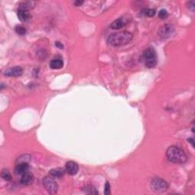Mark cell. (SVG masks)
<instances>
[{
    "instance_id": "1",
    "label": "cell",
    "mask_w": 195,
    "mask_h": 195,
    "mask_svg": "<svg viewBox=\"0 0 195 195\" xmlns=\"http://www.w3.org/2000/svg\"><path fill=\"white\" fill-rule=\"evenodd\" d=\"M133 39V35L128 31L117 32L110 35L108 38V43L113 47H121L127 44Z\"/></svg>"
},
{
    "instance_id": "2",
    "label": "cell",
    "mask_w": 195,
    "mask_h": 195,
    "mask_svg": "<svg viewBox=\"0 0 195 195\" xmlns=\"http://www.w3.org/2000/svg\"><path fill=\"white\" fill-rule=\"evenodd\" d=\"M166 156L170 162L173 163L182 164L188 159L186 153L183 149L176 146H172L166 151Z\"/></svg>"
},
{
    "instance_id": "3",
    "label": "cell",
    "mask_w": 195,
    "mask_h": 195,
    "mask_svg": "<svg viewBox=\"0 0 195 195\" xmlns=\"http://www.w3.org/2000/svg\"><path fill=\"white\" fill-rule=\"evenodd\" d=\"M143 60L147 68H154L156 66L157 56L155 50L152 48H146L142 55Z\"/></svg>"
},
{
    "instance_id": "4",
    "label": "cell",
    "mask_w": 195,
    "mask_h": 195,
    "mask_svg": "<svg viewBox=\"0 0 195 195\" xmlns=\"http://www.w3.org/2000/svg\"><path fill=\"white\" fill-rule=\"evenodd\" d=\"M151 188L153 191L156 192H164V191H166L168 188V185L165 180H163L162 178H154L152 180L150 183Z\"/></svg>"
},
{
    "instance_id": "5",
    "label": "cell",
    "mask_w": 195,
    "mask_h": 195,
    "mask_svg": "<svg viewBox=\"0 0 195 195\" xmlns=\"http://www.w3.org/2000/svg\"><path fill=\"white\" fill-rule=\"evenodd\" d=\"M43 182L44 186L45 189L47 190L48 193L51 194H56L58 191V185L56 184V181L53 179V177L50 176H46L43 178Z\"/></svg>"
},
{
    "instance_id": "6",
    "label": "cell",
    "mask_w": 195,
    "mask_h": 195,
    "mask_svg": "<svg viewBox=\"0 0 195 195\" xmlns=\"http://www.w3.org/2000/svg\"><path fill=\"white\" fill-rule=\"evenodd\" d=\"M174 32H175V27H173V25L170 24H165L159 27L158 34L162 38L166 39L172 37Z\"/></svg>"
},
{
    "instance_id": "7",
    "label": "cell",
    "mask_w": 195,
    "mask_h": 195,
    "mask_svg": "<svg viewBox=\"0 0 195 195\" xmlns=\"http://www.w3.org/2000/svg\"><path fill=\"white\" fill-rule=\"evenodd\" d=\"M22 73H23V69H22V68H21L20 66H15V67L7 69V70L5 72V76L17 77V76H22Z\"/></svg>"
},
{
    "instance_id": "8",
    "label": "cell",
    "mask_w": 195,
    "mask_h": 195,
    "mask_svg": "<svg viewBox=\"0 0 195 195\" xmlns=\"http://www.w3.org/2000/svg\"><path fill=\"white\" fill-rule=\"evenodd\" d=\"M66 171L69 175H75L79 171L78 164L73 161H69L66 164Z\"/></svg>"
},
{
    "instance_id": "9",
    "label": "cell",
    "mask_w": 195,
    "mask_h": 195,
    "mask_svg": "<svg viewBox=\"0 0 195 195\" xmlns=\"http://www.w3.org/2000/svg\"><path fill=\"white\" fill-rule=\"evenodd\" d=\"M34 181V176L32 175V173L31 172H27L26 173L23 174L22 175V178H21L20 182L22 185L24 186H28V185H31Z\"/></svg>"
},
{
    "instance_id": "10",
    "label": "cell",
    "mask_w": 195,
    "mask_h": 195,
    "mask_svg": "<svg viewBox=\"0 0 195 195\" xmlns=\"http://www.w3.org/2000/svg\"><path fill=\"white\" fill-rule=\"evenodd\" d=\"M29 165L28 163H18L16 164V166L15 168V172L17 175H22L23 174L28 172Z\"/></svg>"
},
{
    "instance_id": "11",
    "label": "cell",
    "mask_w": 195,
    "mask_h": 195,
    "mask_svg": "<svg viewBox=\"0 0 195 195\" xmlns=\"http://www.w3.org/2000/svg\"><path fill=\"white\" fill-rule=\"evenodd\" d=\"M65 174V171L61 168H53L49 172V175L51 177L55 178H60L63 177Z\"/></svg>"
},
{
    "instance_id": "12",
    "label": "cell",
    "mask_w": 195,
    "mask_h": 195,
    "mask_svg": "<svg viewBox=\"0 0 195 195\" xmlns=\"http://www.w3.org/2000/svg\"><path fill=\"white\" fill-rule=\"evenodd\" d=\"M50 66L52 69H60L63 66V61L60 58H56L50 61Z\"/></svg>"
},
{
    "instance_id": "13",
    "label": "cell",
    "mask_w": 195,
    "mask_h": 195,
    "mask_svg": "<svg viewBox=\"0 0 195 195\" xmlns=\"http://www.w3.org/2000/svg\"><path fill=\"white\" fill-rule=\"evenodd\" d=\"M18 17L21 22H26L30 19V14L28 11L24 10V9H19L18 10Z\"/></svg>"
},
{
    "instance_id": "14",
    "label": "cell",
    "mask_w": 195,
    "mask_h": 195,
    "mask_svg": "<svg viewBox=\"0 0 195 195\" xmlns=\"http://www.w3.org/2000/svg\"><path fill=\"white\" fill-rule=\"evenodd\" d=\"M124 22L122 19H119L118 20L114 21V22H112L110 24V28L114 29V30H118V29H121L122 27L124 26Z\"/></svg>"
},
{
    "instance_id": "15",
    "label": "cell",
    "mask_w": 195,
    "mask_h": 195,
    "mask_svg": "<svg viewBox=\"0 0 195 195\" xmlns=\"http://www.w3.org/2000/svg\"><path fill=\"white\" fill-rule=\"evenodd\" d=\"M84 191H85V193H86V194H98V191H96V189H95V188H94L92 185H87V186H85V188H83Z\"/></svg>"
},
{
    "instance_id": "16",
    "label": "cell",
    "mask_w": 195,
    "mask_h": 195,
    "mask_svg": "<svg viewBox=\"0 0 195 195\" xmlns=\"http://www.w3.org/2000/svg\"><path fill=\"white\" fill-rule=\"evenodd\" d=\"M31 160V156L27 154H25V155H22L19 158H18L17 159V163H29Z\"/></svg>"
},
{
    "instance_id": "17",
    "label": "cell",
    "mask_w": 195,
    "mask_h": 195,
    "mask_svg": "<svg viewBox=\"0 0 195 195\" xmlns=\"http://www.w3.org/2000/svg\"><path fill=\"white\" fill-rule=\"evenodd\" d=\"M31 4H34L32 2H24L21 3V4L19 5V9L28 11L29 9H31V8H33V6H31Z\"/></svg>"
},
{
    "instance_id": "18",
    "label": "cell",
    "mask_w": 195,
    "mask_h": 195,
    "mask_svg": "<svg viewBox=\"0 0 195 195\" xmlns=\"http://www.w3.org/2000/svg\"><path fill=\"white\" fill-rule=\"evenodd\" d=\"M2 178L6 181H10L12 179V176H11L10 172L8 170H3L2 172Z\"/></svg>"
},
{
    "instance_id": "19",
    "label": "cell",
    "mask_w": 195,
    "mask_h": 195,
    "mask_svg": "<svg viewBox=\"0 0 195 195\" xmlns=\"http://www.w3.org/2000/svg\"><path fill=\"white\" fill-rule=\"evenodd\" d=\"M15 31L19 35H24L26 33V29L24 28L23 26L19 25L15 27Z\"/></svg>"
},
{
    "instance_id": "20",
    "label": "cell",
    "mask_w": 195,
    "mask_h": 195,
    "mask_svg": "<svg viewBox=\"0 0 195 195\" xmlns=\"http://www.w3.org/2000/svg\"><path fill=\"white\" fill-rule=\"evenodd\" d=\"M168 14L165 9H161L159 12V18L161 19H165L168 17Z\"/></svg>"
},
{
    "instance_id": "21",
    "label": "cell",
    "mask_w": 195,
    "mask_h": 195,
    "mask_svg": "<svg viewBox=\"0 0 195 195\" xmlns=\"http://www.w3.org/2000/svg\"><path fill=\"white\" fill-rule=\"evenodd\" d=\"M144 13H145L146 15L148 16V17H152V16L155 15L156 10L152 9H147L144 11Z\"/></svg>"
},
{
    "instance_id": "22",
    "label": "cell",
    "mask_w": 195,
    "mask_h": 195,
    "mask_svg": "<svg viewBox=\"0 0 195 195\" xmlns=\"http://www.w3.org/2000/svg\"><path fill=\"white\" fill-rule=\"evenodd\" d=\"M105 195H109L110 194V184L107 181L106 184H105Z\"/></svg>"
},
{
    "instance_id": "23",
    "label": "cell",
    "mask_w": 195,
    "mask_h": 195,
    "mask_svg": "<svg viewBox=\"0 0 195 195\" xmlns=\"http://www.w3.org/2000/svg\"><path fill=\"white\" fill-rule=\"evenodd\" d=\"M188 8H189L190 9H191V10H192V11L194 10V9H195V2H194V1L188 2Z\"/></svg>"
},
{
    "instance_id": "24",
    "label": "cell",
    "mask_w": 195,
    "mask_h": 195,
    "mask_svg": "<svg viewBox=\"0 0 195 195\" xmlns=\"http://www.w3.org/2000/svg\"><path fill=\"white\" fill-rule=\"evenodd\" d=\"M188 141L189 143H191V145H192L193 147H194V139H193V138H189V139H188Z\"/></svg>"
},
{
    "instance_id": "25",
    "label": "cell",
    "mask_w": 195,
    "mask_h": 195,
    "mask_svg": "<svg viewBox=\"0 0 195 195\" xmlns=\"http://www.w3.org/2000/svg\"><path fill=\"white\" fill-rule=\"evenodd\" d=\"M82 3H83V1H76L74 2V4L76 5V6H81Z\"/></svg>"
},
{
    "instance_id": "26",
    "label": "cell",
    "mask_w": 195,
    "mask_h": 195,
    "mask_svg": "<svg viewBox=\"0 0 195 195\" xmlns=\"http://www.w3.org/2000/svg\"><path fill=\"white\" fill-rule=\"evenodd\" d=\"M56 47H59L60 48H63V46L60 43V42H56Z\"/></svg>"
}]
</instances>
